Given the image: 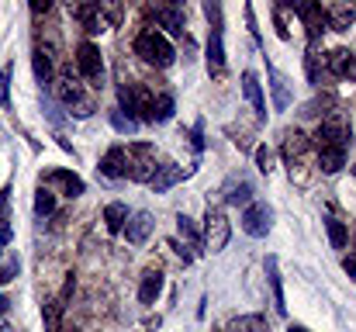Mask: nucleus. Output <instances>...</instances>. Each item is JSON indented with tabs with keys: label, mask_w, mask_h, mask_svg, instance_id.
<instances>
[{
	"label": "nucleus",
	"mask_w": 356,
	"mask_h": 332,
	"mask_svg": "<svg viewBox=\"0 0 356 332\" xmlns=\"http://www.w3.org/2000/svg\"><path fill=\"white\" fill-rule=\"evenodd\" d=\"M17 274H21V260H17V253L3 249V256H0V284L17 280Z\"/></svg>",
	"instance_id": "31"
},
{
	"label": "nucleus",
	"mask_w": 356,
	"mask_h": 332,
	"mask_svg": "<svg viewBox=\"0 0 356 332\" xmlns=\"http://www.w3.org/2000/svg\"><path fill=\"white\" fill-rule=\"evenodd\" d=\"M353 21H356L353 3H329V7H325V28H332V31H350Z\"/></svg>",
	"instance_id": "17"
},
{
	"label": "nucleus",
	"mask_w": 356,
	"mask_h": 332,
	"mask_svg": "<svg viewBox=\"0 0 356 332\" xmlns=\"http://www.w3.org/2000/svg\"><path fill=\"white\" fill-rule=\"evenodd\" d=\"M101 177H108V180H121V177H128V156H124V145H111L104 156H101Z\"/></svg>",
	"instance_id": "14"
},
{
	"label": "nucleus",
	"mask_w": 356,
	"mask_h": 332,
	"mask_svg": "<svg viewBox=\"0 0 356 332\" xmlns=\"http://www.w3.org/2000/svg\"><path fill=\"white\" fill-rule=\"evenodd\" d=\"M70 14L83 24L87 35H101V31L108 28V21L101 17V7H97V3H76V7H70Z\"/></svg>",
	"instance_id": "15"
},
{
	"label": "nucleus",
	"mask_w": 356,
	"mask_h": 332,
	"mask_svg": "<svg viewBox=\"0 0 356 332\" xmlns=\"http://www.w3.org/2000/svg\"><path fill=\"white\" fill-rule=\"evenodd\" d=\"M350 256H356V253H350Z\"/></svg>",
	"instance_id": "50"
},
{
	"label": "nucleus",
	"mask_w": 356,
	"mask_h": 332,
	"mask_svg": "<svg viewBox=\"0 0 356 332\" xmlns=\"http://www.w3.org/2000/svg\"><path fill=\"white\" fill-rule=\"evenodd\" d=\"M318 152V170L322 173H339L346 166V149H315Z\"/></svg>",
	"instance_id": "27"
},
{
	"label": "nucleus",
	"mask_w": 356,
	"mask_h": 332,
	"mask_svg": "<svg viewBox=\"0 0 356 332\" xmlns=\"http://www.w3.org/2000/svg\"><path fill=\"white\" fill-rule=\"evenodd\" d=\"M280 152H284V163H287V173L294 184H308L312 180V139L298 128L284 132V142H280Z\"/></svg>",
	"instance_id": "1"
},
{
	"label": "nucleus",
	"mask_w": 356,
	"mask_h": 332,
	"mask_svg": "<svg viewBox=\"0 0 356 332\" xmlns=\"http://www.w3.org/2000/svg\"><path fill=\"white\" fill-rule=\"evenodd\" d=\"M256 166H259V173H266V177L273 173V152H270L266 145L256 149Z\"/></svg>",
	"instance_id": "39"
},
{
	"label": "nucleus",
	"mask_w": 356,
	"mask_h": 332,
	"mask_svg": "<svg viewBox=\"0 0 356 332\" xmlns=\"http://www.w3.org/2000/svg\"><path fill=\"white\" fill-rule=\"evenodd\" d=\"M63 305L56 301V298H49L45 305H42V322H45V332H63Z\"/></svg>",
	"instance_id": "28"
},
{
	"label": "nucleus",
	"mask_w": 356,
	"mask_h": 332,
	"mask_svg": "<svg viewBox=\"0 0 356 332\" xmlns=\"http://www.w3.org/2000/svg\"><path fill=\"white\" fill-rule=\"evenodd\" d=\"M266 284H270L273 312L284 315V312H287V298H284V280H280V260H277V256H266Z\"/></svg>",
	"instance_id": "13"
},
{
	"label": "nucleus",
	"mask_w": 356,
	"mask_h": 332,
	"mask_svg": "<svg viewBox=\"0 0 356 332\" xmlns=\"http://www.w3.org/2000/svg\"><path fill=\"white\" fill-rule=\"evenodd\" d=\"M7 308H10V301H7V298H3V294H0V319H3V315H7Z\"/></svg>",
	"instance_id": "46"
},
{
	"label": "nucleus",
	"mask_w": 356,
	"mask_h": 332,
	"mask_svg": "<svg viewBox=\"0 0 356 332\" xmlns=\"http://www.w3.org/2000/svg\"><path fill=\"white\" fill-rule=\"evenodd\" d=\"M315 149H346L350 145V118L343 111H332L322 118L315 139H312Z\"/></svg>",
	"instance_id": "5"
},
{
	"label": "nucleus",
	"mask_w": 356,
	"mask_h": 332,
	"mask_svg": "<svg viewBox=\"0 0 356 332\" xmlns=\"http://www.w3.org/2000/svg\"><path fill=\"white\" fill-rule=\"evenodd\" d=\"M222 332H270L263 315H238L236 322H229Z\"/></svg>",
	"instance_id": "29"
},
{
	"label": "nucleus",
	"mask_w": 356,
	"mask_h": 332,
	"mask_svg": "<svg viewBox=\"0 0 356 332\" xmlns=\"http://www.w3.org/2000/svg\"><path fill=\"white\" fill-rule=\"evenodd\" d=\"M353 173H356V166H353Z\"/></svg>",
	"instance_id": "51"
},
{
	"label": "nucleus",
	"mask_w": 356,
	"mask_h": 332,
	"mask_svg": "<svg viewBox=\"0 0 356 332\" xmlns=\"http://www.w3.org/2000/svg\"><path fill=\"white\" fill-rule=\"evenodd\" d=\"M242 94H245V101L252 104L256 111V118H266V97H263V87H259V80H256V73H242Z\"/></svg>",
	"instance_id": "21"
},
{
	"label": "nucleus",
	"mask_w": 356,
	"mask_h": 332,
	"mask_svg": "<svg viewBox=\"0 0 356 332\" xmlns=\"http://www.w3.org/2000/svg\"><path fill=\"white\" fill-rule=\"evenodd\" d=\"M273 24H277V35L287 42V38H291V28H287V21H284V7H280V3L273 7Z\"/></svg>",
	"instance_id": "40"
},
{
	"label": "nucleus",
	"mask_w": 356,
	"mask_h": 332,
	"mask_svg": "<svg viewBox=\"0 0 356 332\" xmlns=\"http://www.w3.org/2000/svg\"><path fill=\"white\" fill-rule=\"evenodd\" d=\"M10 73H14L10 63L0 66V108H10Z\"/></svg>",
	"instance_id": "37"
},
{
	"label": "nucleus",
	"mask_w": 356,
	"mask_h": 332,
	"mask_svg": "<svg viewBox=\"0 0 356 332\" xmlns=\"http://www.w3.org/2000/svg\"><path fill=\"white\" fill-rule=\"evenodd\" d=\"M0 332H17V329H14L10 322H3V319H0Z\"/></svg>",
	"instance_id": "47"
},
{
	"label": "nucleus",
	"mask_w": 356,
	"mask_h": 332,
	"mask_svg": "<svg viewBox=\"0 0 356 332\" xmlns=\"http://www.w3.org/2000/svg\"><path fill=\"white\" fill-rule=\"evenodd\" d=\"M252 194H256V187H252L249 180H242V177L225 184V205H229V208H238V205L249 208V205H252Z\"/></svg>",
	"instance_id": "20"
},
{
	"label": "nucleus",
	"mask_w": 356,
	"mask_h": 332,
	"mask_svg": "<svg viewBox=\"0 0 356 332\" xmlns=\"http://www.w3.org/2000/svg\"><path fill=\"white\" fill-rule=\"evenodd\" d=\"M204 14H208L211 28H215V31H222V7H218V3H204Z\"/></svg>",
	"instance_id": "41"
},
{
	"label": "nucleus",
	"mask_w": 356,
	"mask_h": 332,
	"mask_svg": "<svg viewBox=\"0 0 356 332\" xmlns=\"http://www.w3.org/2000/svg\"><path fill=\"white\" fill-rule=\"evenodd\" d=\"M187 177V170H180L177 163H163L159 170H156V177L149 180V187H152V194H166L173 184H180Z\"/></svg>",
	"instance_id": "19"
},
{
	"label": "nucleus",
	"mask_w": 356,
	"mask_h": 332,
	"mask_svg": "<svg viewBox=\"0 0 356 332\" xmlns=\"http://www.w3.org/2000/svg\"><path fill=\"white\" fill-rule=\"evenodd\" d=\"M52 84H56V97H59V104H66L76 118H90V114L97 111V101L83 90V80H80V77H73V73H59Z\"/></svg>",
	"instance_id": "4"
},
{
	"label": "nucleus",
	"mask_w": 356,
	"mask_h": 332,
	"mask_svg": "<svg viewBox=\"0 0 356 332\" xmlns=\"http://www.w3.org/2000/svg\"><path fill=\"white\" fill-rule=\"evenodd\" d=\"M111 125H115V132H121V135H131V132L138 128V125H135V121H131L128 114H121L118 108L111 111Z\"/></svg>",
	"instance_id": "38"
},
{
	"label": "nucleus",
	"mask_w": 356,
	"mask_h": 332,
	"mask_svg": "<svg viewBox=\"0 0 356 332\" xmlns=\"http://www.w3.org/2000/svg\"><path fill=\"white\" fill-rule=\"evenodd\" d=\"M31 70H35V80L42 84V87H49L52 80H56V66H52V56L38 45L35 52H31Z\"/></svg>",
	"instance_id": "24"
},
{
	"label": "nucleus",
	"mask_w": 356,
	"mask_h": 332,
	"mask_svg": "<svg viewBox=\"0 0 356 332\" xmlns=\"http://www.w3.org/2000/svg\"><path fill=\"white\" fill-rule=\"evenodd\" d=\"M159 291H163V274L159 270H145L142 274V284H138V301L142 305H156Z\"/></svg>",
	"instance_id": "25"
},
{
	"label": "nucleus",
	"mask_w": 356,
	"mask_h": 332,
	"mask_svg": "<svg viewBox=\"0 0 356 332\" xmlns=\"http://www.w3.org/2000/svg\"><path fill=\"white\" fill-rule=\"evenodd\" d=\"M152 101H156V94L145 84H118V111L128 114L135 125L152 121Z\"/></svg>",
	"instance_id": "3"
},
{
	"label": "nucleus",
	"mask_w": 356,
	"mask_h": 332,
	"mask_svg": "<svg viewBox=\"0 0 356 332\" xmlns=\"http://www.w3.org/2000/svg\"><path fill=\"white\" fill-rule=\"evenodd\" d=\"M208 73L225 77V42H222V31H215V28H211V38H208Z\"/></svg>",
	"instance_id": "22"
},
{
	"label": "nucleus",
	"mask_w": 356,
	"mask_h": 332,
	"mask_svg": "<svg viewBox=\"0 0 356 332\" xmlns=\"http://www.w3.org/2000/svg\"><path fill=\"white\" fill-rule=\"evenodd\" d=\"M135 56H138L142 63L156 66V70H170L173 59H177L170 38H166L163 31H156V28H145V31L135 35Z\"/></svg>",
	"instance_id": "2"
},
{
	"label": "nucleus",
	"mask_w": 356,
	"mask_h": 332,
	"mask_svg": "<svg viewBox=\"0 0 356 332\" xmlns=\"http://www.w3.org/2000/svg\"><path fill=\"white\" fill-rule=\"evenodd\" d=\"M152 17H156L170 35H177V38H184V35H187V17H184V10H180V7H156V10H152Z\"/></svg>",
	"instance_id": "18"
},
{
	"label": "nucleus",
	"mask_w": 356,
	"mask_h": 332,
	"mask_svg": "<svg viewBox=\"0 0 356 332\" xmlns=\"http://www.w3.org/2000/svg\"><path fill=\"white\" fill-rule=\"evenodd\" d=\"M42 187H56L63 198H80L87 187H83V180L76 177V173H70V170H45L42 173Z\"/></svg>",
	"instance_id": "10"
},
{
	"label": "nucleus",
	"mask_w": 356,
	"mask_h": 332,
	"mask_svg": "<svg viewBox=\"0 0 356 332\" xmlns=\"http://www.w3.org/2000/svg\"><path fill=\"white\" fill-rule=\"evenodd\" d=\"M291 10L305 21L308 38H312V45H315V42H318V35L325 31V7H322V3H305V0H298V3H291Z\"/></svg>",
	"instance_id": "11"
},
{
	"label": "nucleus",
	"mask_w": 356,
	"mask_h": 332,
	"mask_svg": "<svg viewBox=\"0 0 356 332\" xmlns=\"http://www.w3.org/2000/svg\"><path fill=\"white\" fill-rule=\"evenodd\" d=\"M152 228H156V221H152L149 212H135V215H128L124 235H128V242H131V246H142V242L152 235Z\"/></svg>",
	"instance_id": "16"
},
{
	"label": "nucleus",
	"mask_w": 356,
	"mask_h": 332,
	"mask_svg": "<svg viewBox=\"0 0 356 332\" xmlns=\"http://www.w3.org/2000/svg\"><path fill=\"white\" fill-rule=\"evenodd\" d=\"M173 111H177L173 94H156V101H152V121H170Z\"/></svg>",
	"instance_id": "34"
},
{
	"label": "nucleus",
	"mask_w": 356,
	"mask_h": 332,
	"mask_svg": "<svg viewBox=\"0 0 356 332\" xmlns=\"http://www.w3.org/2000/svg\"><path fill=\"white\" fill-rule=\"evenodd\" d=\"M287 332H308V329H305V326H291Z\"/></svg>",
	"instance_id": "48"
},
{
	"label": "nucleus",
	"mask_w": 356,
	"mask_h": 332,
	"mask_svg": "<svg viewBox=\"0 0 356 332\" xmlns=\"http://www.w3.org/2000/svg\"><path fill=\"white\" fill-rule=\"evenodd\" d=\"M76 73L90 87H104V59H101V49L94 42H80L76 45Z\"/></svg>",
	"instance_id": "8"
},
{
	"label": "nucleus",
	"mask_w": 356,
	"mask_h": 332,
	"mask_svg": "<svg viewBox=\"0 0 356 332\" xmlns=\"http://www.w3.org/2000/svg\"><path fill=\"white\" fill-rule=\"evenodd\" d=\"M305 77H308V84H312V87H318V84H322V56L315 52V45L305 52Z\"/></svg>",
	"instance_id": "32"
},
{
	"label": "nucleus",
	"mask_w": 356,
	"mask_h": 332,
	"mask_svg": "<svg viewBox=\"0 0 356 332\" xmlns=\"http://www.w3.org/2000/svg\"><path fill=\"white\" fill-rule=\"evenodd\" d=\"M325 228H329V242H332V249H346V242H350L346 225H343L339 219H325Z\"/></svg>",
	"instance_id": "35"
},
{
	"label": "nucleus",
	"mask_w": 356,
	"mask_h": 332,
	"mask_svg": "<svg viewBox=\"0 0 356 332\" xmlns=\"http://www.w3.org/2000/svg\"><path fill=\"white\" fill-rule=\"evenodd\" d=\"M52 212H56V191L38 187V191H35V215H38V219H49Z\"/></svg>",
	"instance_id": "33"
},
{
	"label": "nucleus",
	"mask_w": 356,
	"mask_h": 332,
	"mask_svg": "<svg viewBox=\"0 0 356 332\" xmlns=\"http://www.w3.org/2000/svg\"><path fill=\"white\" fill-rule=\"evenodd\" d=\"M191 142H194V149H204V139H201V125H194V128H191Z\"/></svg>",
	"instance_id": "43"
},
{
	"label": "nucleus",
	"mask_w": 356,
	"mask_h": 332,
	"mask_svg": "<svg viewBox=\"0 0 356 332\" xmlns=\"http://www.w3.org/2000/svg\"><path fill=\"white\" fill-rule=\"evenodd\" d=\"M270 221H273V208L263 201H252L249 208H242V232L252 239H263L270 232Z\"/></svg>",
	"instance_id": "9"
},
{
	"label": "nucleus",
	"mask_w": 356,
	"mask_h": 332,
	"mask_svg": "<svg viewBox=\"0 0 356 332\" xmlns=\"http://www.w3.org/2000/svg\"><path fill=\"white\" fill-rule=\"evenodd\" d=\"M124 156H128V177H131L135 184H149V180L156 177V170H159V163H156V145H149V142H131V145L124 149Z\"/></svg>",
	"instance_id": "6"
},
{
	"label": "nucleus",
	"mask_w": 356,
	"mask_h": 332,
	"mask_svg": "<svg viewBox=\"0 0 356 332\" xmlns=\"http://www.w3.org/2000/svg\"><path fill=\"white\" fill-rule=\"evenodd\" d=\"M332 111H339L336 108V97H332V94H325V97H315L312 104H305L301 114H305V118H315V114H322V118H325V114H332Z\"/></svg>",
	"instance_id": "36"
},
{
	"label": "nucleus",
	"mask_w": 356,
	"mask_h": 332,
	"mask_svg": "<svg viewBox=\"0 0 356 332\" xmlns=\"http://www.w3.org/2000/svg\"><path fill=\"white\" fill-rule=\"evenodd\" d=\"M177 232H180V239L187 242V249L204 253V239H201V232L194 228V221L187 219V215H177Z\"/></svg>",
	"instance_id": "26"
},
{
	"label": "nucleus",
	"mask_w": 356,
	"mask_h": 332,
	"mask_svg": "<svg viewBox=\"0 0 356 332\" xmlns=\"http://www.w3.org/2000/svg\"><path fill=\"white\" fill-rule=\"evenodd\" d=\"M104 225H108V232H124V225H128V208H124L121 201H111V205L104 208Z\"/></svg>",
	"instance_id": "30"
},
{
	"label": "nucleus",
	"mask_w": 356,
	"mask_h": 332,
	"mask_svg": "<svg viewBox=\"0 0 356 332\" xmlns=\"http://www.w3.org/2000/svg\"><path fill=\"white\" fill-rule=\"evenodd\" d=\"M325 70L332 77H343V80H353L356 84V52H350V49H332L325 56Z\"/></svg>",
	"instance_id": "12"
},
{
	"label": "nucleus",
	"mask_w": 356,
	"mask_h": 332,
	"mask_svg": "<svg viewBox=\"0 0 356 332\" xmlns=\"http://www.w3.org/2000/svg\"><path fill=\"white\" fill-rule=\"evenodd\" d=\"M31 10H35V14H49V10H52V3H49V0H45V3H35V7H31Z\"/></svg>",
	"instance_id": "45"
},
{
	"label": "nucleus",
	"mask_w": 356,
	"mask_h": 332,
	"mask_svg": "<svg viewBox=\"0 0 356 332\" xmlns=\"http://www.w3.org/2000/svg\"><path fill=\"white\" fill-rule=\"evenodd\" d=\"M204 253L211 249V253H222L225 246H229V239H232V225L225 219V212L222 208H208L204 212Z\"/></svg>",
	"instance_id": "7"
},
{
	"label": "nucleus",
	"mask_w": 356,
	"mask_h": 332,
	"mask_svg": "<svg viewBox=\"0 0 356 332\" xmlns=\"http://www.w3.org/2000/svg\"><path fill=\"white\" fill-rule=\"evenodd\" d=\"M63 332H80V329H63Z\"/></svg>",
	"instance_id": "49"
},
{
	"label": "nucleus",
	"mask_w": 356,
	"mask_h": 332,
	"mask_svg": "<svg viewBox=\"0 0 356 332\" xmlns=\"http://www.w3.org/2000/svg\"><path fill=\"white\" fill-rule=\"evenodd\" d=\"M266 77H270V90H273V111H287L291 108V87H287V77L277 73L273 66H266Z\"/></svg>",
	"instance_id": "23"
},
{
	"label": "nucleus",
	"mask_w": 356,
	"mask_h": 332,
	"mask_svg": "<svg viewBox=\"0 0 356 332\" xmlns=\"http://www.w3.org/2000/svg\"><path fill=\"white\" fill-rule=\"evenodd\" d=\"M97 7H101V17H108L111 24H118L121 21V7L118 3H97Z\"/></svg>",
	"instance_id": "42"
},
{
	"label": "nucleus",
	"mask_w": 356,
	"mask_h": 332,
	"mask_svg": "<svg viewBox=\"0 0 356 332\" xmlns=\"http://www.w3.org/2000/svg\"><path fill=\"white\" fill-rule=\"evenodd\" d=\"M343 270L350 274V280H356V256H346V260H343Z\"/></svg>",
	"instance_id": "44"
}]
</instances>
